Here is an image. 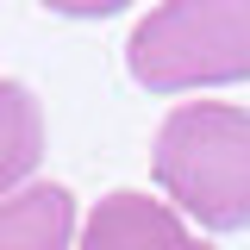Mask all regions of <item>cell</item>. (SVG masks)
<instances>
[{"label": "cell", "instance_id": "3957f363", "mask_svg": "<svg viewBox=\"0 0 250 250\" xmlns=\"http://www.w3.org/2000/svg\"><path fill=\"white\" fill-rule=\"evenodd\" d=\"M82 250H213V244L194 238L163 200L119 188L94 200V213L82 219Z\"/></svg>", "mask_w": 250, "mask_h": 250}, {"label": "cell", "instance_id": "7a4b0ae2", "mask_svg": "<svg viewBox=\"0 0 250 250\" xmlns=\"http://www.w3.org/2000/svg\"><path fill=\"white\" fill-rule=\"evenodd\" d=\"M131 82L150 94L250 82V0H163L125 44Z\"/></svg>", "mask_w": 250, "mask_h": 250}, {"label": "cell", "instance_id": "8992f818", "mask_svg": "<svg viewBox=\"0 0 250 250\" xmlns=\"http://www.w3.org/2000/svg\"><path fill=\"white\" fill-rule=\"evenodd\" d=\"M50 13H62V19H113L119 6H131V0H44Z\"/></svg>", "mask_w": 250, "mask_h": 250}, {"label": "cell", "instance_id": "6da1fadb", "mask_svg": "<svg viewBox=\"0 0 250 250\" xmlns=\"http://www.w3.org/2000/svg\"><path fill=\"white\" fill-rule=\"evenodd\" d=\"M156 188L207 231L250 225V113L231 100H182L150 144Z\"/></svg>", "mask_w": 250, "mask_h": 250}, {"label": "cell", "instance_id": "5b68a950", "mask_svg": "<svg viewBox=\"0 0 250 250\" xmlns=\"http://www.w3.org/2000/svg\"><path fill=\"white\" fill-rule=\"evenodd\" d=\"M38 156H44V113H38V100L19 82H0V200L19 194V182L38 169Z\"/></svg>", "mask_w": 250, "mask_h": 250}, {"label": "cell", "instance_id": "277c9868", "mask_svg": "<svg viewBox=\"0 0 250 250\" xmlns=\"http://www.w3.org/2000/svg\"><path fill=\"white\" fill-rule=\"evenodd\" d=\"M75 244V200L57 182H31L0 200V250H69Z\"/></svg>", "mask_w": 250, "mask_h": 250}]
</instances>
